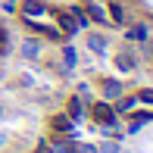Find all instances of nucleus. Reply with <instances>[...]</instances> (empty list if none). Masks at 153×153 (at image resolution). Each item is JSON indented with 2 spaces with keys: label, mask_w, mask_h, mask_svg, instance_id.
<instances>
[{
  "label": "nucleus",
  "mask_w": 153,
  "mask_h": 153,
  "mask_svg": "<svg viewBox=\"0 0 153 153\" xmlns=\"http://www.w3.org/2000/svg\"><path fill=\"white\" fill-rule=\"evenodd\" d=\"M19 16H22V22H47V16H53V10L44 0H22Z\"/></svg>",
  "instance_id": "1"
},
{
  "label": "nucleus",
  "mask_w": 153,
  "mask_h": 153,
  "mask_svg": "<svg viewBox=\"0 0 153 153\" xmlns=\"http://www.w3.org/2000/svg\"><path fill=\"white\" fill-rule=\"evenodd\" d=\"M91 116H94V122H100V125H103V128H116V122H119L116 109L109 106L106 100H97L94 106H91Z\"/></svg>",
  "instance_id": "2"
},
{
  "label": "nucleus",
  "mask_w": 153,
  "mask_h": 153,
  "mask_svg": "<svg viewBox=\"0 0 153 153\" xmlns=\"http://www.w3.org/2000/svg\"><path fill=\"white\" fill-rule=\"evenodd\" d=\"M100 94H103V100H116V97L125 94V85L119 78H100Z\"/></svg>",
  "instance_id": "3"
},
{
  "label": "nucleus",
  "mask_w": 153,
  "mask_h": 153,
  "mask_svg": "<svg viewBox=\"0 0 153 153\" xmlns=\"http://www.w3.org/2000/svg\"><path fill=\"white\" fill-rule=\"evenodd\" d=\"M88 50L91 53H97V56H103V53H106V47H109V41H106V34L103 31H88Z\"/></svg>",
  "instance_id": "4"
},
{
  "label": "nucleus",
  "mask_w": 153,
  "mask_h": 153,
  "mask_svg": "<svg viewBox=\"0 0 153 153\" xmlns=\"http://www.w3.org/2000/svg\"><path fill=\"white\" fill-rule=\"evenodd\" d=\"M141 106V103H137V97H116V116H131L134 113V109Z\"/></svg>",
  "instance_id": "5"
},
{
  "label": "nucleus",
  "mask_w": 153,
  "mask_h": 153,
  "mask_svg": "<svg viewBox=\"0 0 153 153\" xmlns=\"http://www.w3.org/2000/svg\"><path fill=\"white\" fill-rule=\"evenodd\" d=\"M19 53H22L25 59H41V41L38 38H25L22 47H19Z\"/></svg>",
  "instance_id": "6"
},
{
  "label": "nucleus",
  "mask_w": 153,
  "mask_h": 153,
  "mask_svg": "<svg viewBox=\"0 0 153 153\" xmlns=\"http://www.w3.org/2000/svg\"><path fill=\"white\" fill-rule=\"evenodd\" d=\"M134 66H137V59H134L131 50H119L116 53V69H119V72H131Z\"/></svg>",
  "instance_id": "7"
},
{
  "label": "nucleus",
  "mask_w": 153,
  "mask_h": 153,
  "mask_svg": "<svg viewBox=\"0 0 153 153\" xmlns=\"http://www.w3.org/2000/svg\"><path fill=\"white\" fill-rule=\"evenodd\" d=\"M50 128L59 131V134H69V131H72V119H69L66 113H56V116L50 119Z\"/></svg>",
  "instance_id": "8"
},
{
  "label": "nucleus",
  "mask_w": 153,
  "mask_h": 153,
  "mask_svg": "<svg viewBox=\"0 0 153 153\" xmlns=\"http://www.w3.org/2000/svg\"><path fill=\"white\" fill-rule=\"evenodd\" d=\"M69 119H78V116H85V106H81V94L78 97H72V100H69Z\"/></svg>",
  "instance_id": "9"
},
{
  "label": "nucleus",
  "mask_w": 153,
  "mask_h": 153,
  "mask_svg": "<svg viewBox=\"0 0 153 153\" xmlns=\"http://www.w3.org/2000/svg\"><path fill=\"white\" fill-rule=\"evenodd\" d=\"M59 53H62V62H66L69 69H75V66H78V53H75V47H69V44H66Z\"/></svg>",
  "instance_id": "10"
},
{
  "label": "nucleus",
  "mask_w": 153,
  "mask_h": 153,
  "mask_svg": "<svg viewBox=\"0 0 153 153\" xmlns=\"http://www.w3.org/2000/svg\"><path fill=\"white\" fill-rule=\"evenodd\" d=\"M137 103H144V106H153V88H144V91H137Z\"/></svg>",
  "instance_id": "11"
},
{
  "label": "nucleus",
  "mask_w": 153,
  "mask_h": 153,
  "mask_svg": "<svg viewBox=\"0 0 153 153\" xmlns=\"http://www.w3.org/2000/svg\"><path fill=\"white\" fill-rule=\"evenodd\" d=\"M97 153H122V147H119V141H103L97 147Z\"/></svg>",
  "instance_id": "12"
},
{
  "label": "nucleus",
  "mask_w": 153,
  "mask_h": 153,
  "mask_svg": "<svg viewBox=\"0 0 153 153\" xmlns=\"http://www.w3.org/2000/svg\"><path fill=\"white\" fill-rule=\"evenodd\" d=\"M147 38V28L144 25H134V28H128V41H144Z\"/></svg>",
  "instance_id": "13"
},
{
  "label": "nucleus",
  "mask_w": 153,
  "mask_h": 153,
  "mask_svg": "<svg viewBox=\"0 0 153 153\" xmlns=\"http://www.w3.org/2000/svg\"><path fill=\"white\" fill-rule=\"evenodd\" d=\"M75 153H97V147H94V144H78Z\"/></svg>",
  "instance_id": "14"
},
{
  "label": "nucleus",
  "mask_w": 153,
  "mask_h": 153,
  "mask_svg": "<svg viewBox=\"0 0 153 153\" xmlns=\"http://www.w3.org/2000/svg\"><path fill=\"white\" fill-rule=\"evenodd\" d=\"M3 10H6V13H16V10H19V6H16V3H13V0H3Z\"/></svg>",
  "instance_id": "15"
},
{
  "label": "nucleus",
  "mask_w": 153,
  "mask_h": 153,
  "mask_svg": "<svg viewBox=\"0 0 153 153\" xmlns=\"http://www.w3.org/2000/svg\"><path fill=\"white\" fill-rule=\"evenodd\" d=\"M6 141H10V137H6V131H0V147H6Z\"/></svg>",
  "instance_id": "16"
},
{
  "label": "nucleus",
  "mask_w": 153,
  "mask_h": 153,
  "mask_svg": "<svg viewBox=\"0 0 153 153\" xmlns=\"http://www.w3.org/2000/svg\"><path fill=\"white\" fill-rule=\"evenodd\" d=\"M3 113H6V106H3V103H0V119H3Z\"/></svg>",
  "instance_id": "17"
}]
</instances>
